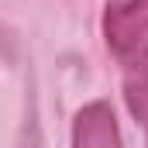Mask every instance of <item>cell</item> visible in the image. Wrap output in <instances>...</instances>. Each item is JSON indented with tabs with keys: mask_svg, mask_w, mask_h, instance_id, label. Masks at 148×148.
<instances>
[{
	"mask_svg": "<svg viewBox=\"0 0 148 148\" xmlns=\"http://www.w3.org/2000/svg\"><path fill=\"white\" fill-rule=\"evenodd\" d=\"M103 35L114 55L134 59L148 48V0H110L103 14Z\"/></svg>",
	"mask_w": 148,
	"mask_h": 148,
	"instance_id": "obj_1",
	"label": "cell"
},
{
	"mask_svg": "<svg viewBox=\"0 0 148 148\" xmlns=\"http://www.w3.org/2000/svg\"><path fill=\"white\" fill-rule=\"evenodd\" d=\"M73 148H121L117 117L107 103H86L73 121Z\"/></svg>",
	"mask_w": 148,
	"mask_h": 148,
	"instance_id": "obj_2",
	"label": "cell"
},
{
	"mask_svg": "<svg viewBox=\"0 0 148 148\" xmlns=\"http://www.w3.org/2000/svg\"><path fill=\"white\" fill-rule=\"evenodd\" d=\"M124 100H127L134 121L145 127V138H148V48L138 52L134 59H127V73H124Z\"/></svg>",
	"mask_w": 148,
	"mask_h": 148,
	"instance_id": "obj_3",
	"label": "cell"
}]
</instances>
